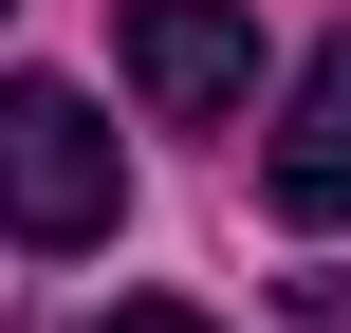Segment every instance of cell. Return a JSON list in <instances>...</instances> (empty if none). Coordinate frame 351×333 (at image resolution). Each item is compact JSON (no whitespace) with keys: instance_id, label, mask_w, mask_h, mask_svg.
<instances>
[{"instance_id":"4","label":"cell","mask_w":351,"mask_h":333,"mask_svg":"<svg viewBox=\"0 0 351 333\" xmlns=\"http://www.w3.org/2000/svg\"><path fill=\"white\" fill-rule=\"evenodd\" d=\"M111 333H222V315H185V297H130V315H111Z\"/></svg>"},{"instance_id":"5","label":"cell","mask_w":351,"mask_h":333,"mask_svg":"<svg viewBox=\"0 0 351 333\" xmlns=\"http://www.w3.org/2000/svg\"><path fill=\"white\" fill-rule=\"evenodd\" d=\"M296 333H351V278H315V297H296Z\"/></svg>"},{"instance_id":"2","label":"cell","mask_w":351,"mask_h":333,"mask_svg":"<svg viewBox=\"0 0 351 333\" xmlns=\"http://www.w3.org/2000/svg\"><path fill=\"white\" fill-rule=\"evenodd\" d=\"M130 93L148 111H241L259 93V37H241V0H130Z\"/></svg>"},{"instance_id":"1","label":"cell","mask_w":351,"mask_h":333,"mask_svg":"<svg viewBox=\"0 0 351 333\" xmlns=\"http://www.w3.org/2000/svg\"><path fill=\"white\" fill-rule=\"evenodd\" d=\"M111 204H130L111 111L56 93V74H0V222H19L37 260H74V241H111Z\"/></svg>"},{"instance_id":"3","label":"cell","mask_w":351,"mask_h":333,"mask_svg":"<svg viewBox=\"0 0 351 333\" xmlns=\"http://www.w3.org/2000/svg\"><path fill=\"white\" fill-rule=\"evenodd\" d=\"M259 185H278V222H351V37H315V74H296V111H278Z\"/></svg>"}]
</instances>
